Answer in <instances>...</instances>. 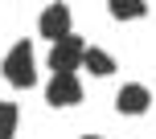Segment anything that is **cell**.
Wrapping results in <instances>:
<instances>
[{"label": "cell", "mask_w": 156, "mask_h": 139, "mask_svg": "<svg viewBox=\"0 0 156 139\" xmlns=\"http://www.w3.org/2000/svg\"><path fill=\"white\" fill-rule=\"evenodd\" d=\"M4 78L16 90H29L37 86V57H33V41H16L4 53Z\"/></svg>", "instance_id": "1"}, {"label": "cell", "mask_w": 156, "mask_h": 139, "mask_svg": "<svg viewBox=\"0 0 156 139\" xmlns=\"http://www.w3.org/2000/svg\"><path fill=\"white\" fill-rule=\"evenodd\" d=\"M82 49H86V41L78 37V33H66V37H58V41H49V57H45V66L54 70V74H74L78 62H82Z\"/></svg>", "instance_id": "2"}, {"label": "cell", "mask_w": 156, "mask_h": 139, "mask_svg": "<svg viewBox=\"0 0 156 139\" xmlns=\"http://www.w3.org/2000/svg\"><path fill=\"white\" fill-rule=\"evenodd\" d=\"M45 102L49 107H78V102H82V82H78V74H54L49 78V86H45Z\"/></svg>", "instance_id": "3"}, {"label": "cell", "mask_w": 156, "mask_h": 139, "mask_svg": "<svg viewBox=\"0 0 156 139\" xmlns=\"http://www.w3.org/2000/svg\"><path fill=\"white\" fill-rule=\"evenodd\" d=\"M70 25H74V16H70V8H66V0L45 4V8H41V16H37V33H41L45 41L66 37V33H70Z\"/></svg>", "instance_id": "4"}, {"label": "cell", "mask_w": 156, "mask_h": 139, "mask_svg": "<svg viewBox=\"0 0 156 139\" xmlns=\"http://www.w3.org/2000/svg\"><path fill=\"white\" fill-rule=\"evenodd\" d=\"M148 107H152V90L148 86H140V82L119 86V94H115V110L119 115H144Z\"/></svg>", "instance_id": "5"}, {"label": "cell", "mask_w": 156, "mask_h": 139, "mask_svg": "<svg viewBox=\"0 0 156 139\" xmlns=\"http://www.w3.org/2000/svg\"><path fill=\"white\" fill-rule=\"evenodd\" d=\"M78 66H86L94 78H111V74H115V57H111L107 49H99V45H86V49H82V62H78Z\"/></svg>", "instance_id": "6"}, {"label": "cell", "mask_w": 156, "mask_h": 139, "mask_svg": "<svg viewBox=\"0 0 156 139\" xmlns=\"http://www.w3.org/2000/svg\"><path fill=\"white\" fill-rule=\"evenodd\" d=\"M107 12L115 16V21H136V16L148 12V4H144V0H107Z\"/></svg>", "instance_id": "7"}, {"label": "cell", "mask_w": 156, "mask_h": 139, "mask_svg": "<svg viewBox=\"0 0 156 139\" xmlns=\"http://www.w3.org/2000/svg\"><path fill=\"white\" fill-rule=\"evenodd\" d=\"M16 123H21L16 102H0V139H12L16 135Z\"/></svg>", "instance_id": "8"}, {"label": "cell", "mask_w": 156, "mask_h": 139, "mask_svg": "<svg viewBox=\"0 0 156 139\" xmlns=\"http://www.w3.org/2000/svg\"><path fill=\"white\" fill-rule=\"evenodd\" d=\"M82 139H103V135H82Z\"/></svg>", "instance_id": "9"}]
</instances>
